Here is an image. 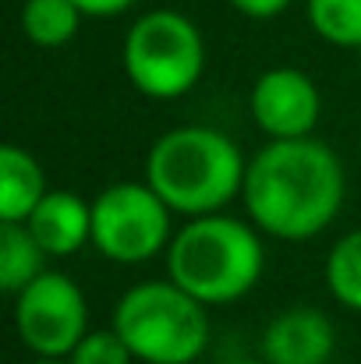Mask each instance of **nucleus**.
<instances>
[{
    "label": "nucleus",
    "mask_w": 361,
    "mask_h": 364,
    "mask_svg": "<svg viewBox=\"0 0 361 364\" xmlns=\"http://www.w3.org/2000/svg\"><path fill=\"white\" fill-rule=\"evenodd\" d=\"M344 166L319 138H269L251 159L241 188L248 220L280 241H312L344 205Z\"/></svg>",
    "instance_id": "obj_1"
},
{
    "label": "nucleus",
    "mask_w": 361,
    "mask_h": 364,
    "mask_svg": "<svg viewBox=\"0 0 361 364\" xmlns=\"http://www.w3.org/2000/svg\"><path fill=\"white\" fill-rule=\"evenodd\" d=\"M248 159L238 141L206 124H181L159 134L145 159L149 188L174 209V216L224 213L244 188Z\"/></svg>",
    "instance_id": "obj_2"
},
{
    "label": "nucleus",
    "mask_w": 361,
    "mask_h": 364,
    "mask_svg": "<svg viewBox=\"0 0 361 364\" xmlns=\"http://www.w3.org/2000/svg\"><path fill=\"white\" fill-rule=\"evenodd\" d=\"M262 230L251 220H234L227 213L195 216L167 247V276L199 297L206 308L234 304L255 290L266 269Z\"/></svg>",
    "instance_id": "obj_3"
},
{
    "label": "nucleus",
    "mask_w": 361,
    "mask_h": 364,
    "mask_svg": "<svg viewBox=\"0 0 361 364\" xmlns=\"http://www.w3.org/2000/svg\"><path fill=\"white\" fill-rule=\"evenodd\" d=\"M114 329L142 364H195L209 347L206 304L170 276L127 287L114 308Z\"/></svg>",
    "instance_id": "obj_4"
},
{
    "label": "nucleus",
    "mask_w": 361,
    "mask_h": 364,
    "mask_svg": "<svg viewBox=\"0 0 361 364\" xmlns=\"http://www.w3.org/2000/svg\"><path fill=\"white\" fill-rule=\"evenodd\" d=\"M124 75L149 100L188 96L206 71V39L199 25L170 7L145 11L124 36Z\"/></svg>",
    "instance_id": "obj_5"
},
{
    "label": "nucleus",
    "mask_w": 361,
    "mask_h": 364,
    "mask_svg": "<svg viewBox=\"0 0 361 364\" xmlns=\"http://www.w3.org/2000/svg\"><path fill=\"white\" fill-rule=\"evenodd\" d=\"M170 216L149 181H117L93 198V247L117 265L149 262L174 241Z\"/></svg>",
    "instance_id": "obj_6"
},
{
    "label": "nucleus",
    "mask_w": 361,
    "mask_h": 364,
    "mask_svg": "<svg viewBox=\"0 0 361 364\" xmlns=\"http://www.w3.org/2000/svg\"><path fill=\"white\" fill-rule=\"evenodd\" d=\"M14 333L36 358H68L89 333V304L82 287L46 269L14 294Z\"/></svg>",
    "instance_id": "obj_7"
},
{
    "label": "nucleus",
    "mask_w": 361,
    "mask_h": 364,
    "mask_svg": "<svg viewBox=\"0 0 361 364\" xmlns=\"http://www.w3.org/2000/svg\"><path fill=\"white\" fill-rule=\"evenodd\" d=\"M248 107L258 131L269 134L273 141L312 138L323 114V96H319V85L301 68H269L255 78Z\"/></svg>",
    "instance_id": "obj_8"
},
{
    "label": "nucleus",
    "mask_w": 361,
    "mask_h": 364,
    "mask_svg": "<svg viewBox=\"0 0 361 364\" xmlns=\"http://www.w3.org/2000/svg\"><path fill=\"white\" fill-rule=\"evenodd\" d=\"M337 350V333L326 311L312 304L283 308L262 329L266 364H330Z\"/></svg>",
    "instance_id": "obj_9"
},
{
    "label": "nucleus",
    "mask_w": 361,
    "mask_h": 364,
    "mask_svg": "<svg viewBox=\"0 0 361 364\" xmlns=\"http://www.w3.org/2000/svg\"><path fill=\"white\" fill-rule=\"evenodd\" d=\"M32 237L50 258H68L93 244V202L75 191H46V198L25 220Z\"/></svg>",
    "instance_id": "obj_10"
},
{
    "label": "nucleus",
    "mask_w": 361,
    "mask_h": 364,
    "mask_svg": "<svg viewBox=\"0 0 361 364\" xmlns=\"http://www.w3.org/2000/svg\"><path fill=\"white\" fill-rule=\"evenodd\" d=\"M46 173L28 149H0V223H25L46 198Z\"/></svg>",
    "instance_id": "obj_11"
},
{
    "label": "nucleus",
    "mask_w": 361,
    "mask_h": 364,
    "mask_svg": "<svg viewBox=\"0 0 361 364\" xmlns=\"http://www.w3.org/2000/svg\"><path fill=\"white\" fill-rule=\"evenodd\" d=\"M46 251L25 223H0V287L4 294H21L36 276L46 272Z\"/></svg>",
    "instance_id": "obj_12"
},
{
    "label": "nucleus",
    "mask_w": 361,
    "mask_h": 364,
    "mask_svg": "<svg viewBox=\"0 0 361 364\" xmlns=\"http://www.w3.org/2000/svg\"><path fill=\"white\" fill-rule=\"evenodd\" d=\"M82 21L85 14L75 0H25L21 4V32L28 43L43 50L68 46L78 36Z\"/></svg>",
    "instance_id": "obj_13"
},
{
    "label": "nucleus",
    "mask_w": 361,
    "mask_h": 364,
    "mask_svg": "<svg viewBox=\"0 0 361 364\" xmlns=\"http://www.w3.org/2000/svg\"><path fill=\"white\" fill-rule=\"evenodd\" d=\"M326 290L340 308L361 311V227L344 234L330 247V255H326Z\"/></svg>",
    "instance_id": "obj_14"
},
{
    "label": "nucleus",
    "mask_w": 361,
    "mask_h": 364,
    "mask_svg": "<svg viewBox=\"0 0 361 364\" xmlns=\"http://www.w3.org/2000/svg\"><path fill=\"white\" fill-rule=\"evenodd\" d=\"M305 14L323 43L361 53V0H308Z\"/></svg>",
    "instance_id": "obj_15"
},
{
    "label": "nucleus",
    "mask_w": 361,
    "mask_h": 364,
    "mask_svg": "<svg viewBox=\"0 0 361 364\" xmlns=\"http://www.w3.org/2000/svg\"><path fill=\"white\" fill-rule=\"evenodd\" d=\"M64 361L68 364H131L135 354L124 343V336L110 326V329H89Z\"/></svg>",
    "instance_id": "obj_16"
},
{
    "label": "nucleus",
    "mask_w": 361,
    "mask_h": 364,
    "mask_svg": "<svg viewBox=\"0 0 361 364\" xmlns=\"http://www.w3.org/2000/svg\"><path fill=\"white\" fill-rule=\"evenodd\" d=\"M238 14L244 18H251V21H269V18H276V14H283L294 0H227Z\"/></svg>",
    "instance_id": "obj_17"
},
{
    "label": "nucleus",
    "mask_w": 361,
    "mask_h": 364,
    "mask_svg": "<svg viewBox=\"0 0 361 364\" xmlns=\"http://www.w3.org/2000/svg\"><path fill=\"white\" fill-rule=\"evenodd\" d=\"M82 7L85 18H117L124 11H131L138 0H75Z\"/></svg>",
    "instance_id": "obj_18"
},
{
    "label": "nucleus",
    "mask_w": 361,
    "mask_h": 364,
    "mask_svg": "<svg viewBox=\"0 0 361 364\" xmlns=\"http://www.w3.org/2000/svg\"><path fill=\"white\" fill-rule=\"evenodd\" d=\"M32 364H68L64 358H39V361H32Z\"/></svg>",
    "instance_id": "obj_19"
},
{
    "label": "nucleus",
    "mask_w": 361,
    "mask_h": 364,
    "mask_svg": "<svg viewBox=\"0 0 361 364\" xmlns=\"http://www.w3.org/2000/svg\"><path fill=\"white\" fill-rule=\"evenodd\" d=\"M234 364H266V361H234Z\"/></svg>",
    "instance_id": "obj_20"
}]
</instances>
